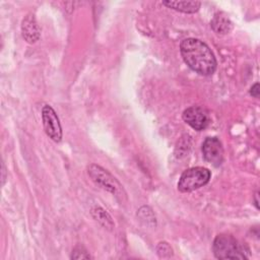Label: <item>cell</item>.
<instances>
[{
    "label": "cell",
    "mask_w": 260,
    "mask_h": 260,
    "mask_svg": "<svg viewBox=\"0 0 260 260\" xmlns=\"http://www.w3.org/2000/svg\"><path fill=\"white\" fill-rule=\"evenodd\" d=\"M180 52L184 62L201 75H211L216 69V60L209 47L198 39L188 38L181 42Z\"/></svg>",
    "instance_id": "6da1fadb"
},
{
    "label": "cell",
    "mask_w": 260,
    "mask_h": 260,
    "mask_svg": "<svg viewBox=\"0 0 260 260\" xmlns=\"http://www.w3.org/2000/svg\"><path fill=\"white\" fill-rule=\"evenodd\" d=\"M213 253L217 259H247L250 249L245 243L239 242L232 235H217L213 241Z\"/></svg>",
    "instance_id": "7a4b0ae2"
},
{
    "label": "cell",
    "mask_w": 260,
    "mask_h": 260,
    "mask_svg": "<svg viewBox=\"0 0 260 260\" xmlns=\"http://www.w3.org/2000/svg\"><path fill=\"white\" fill-rule=\"evenodd\" d=\"M211 173L203 167H194L186 170L180 177L178 182V190L180 192H192L206 185L210 180Z\"/></svg>",
    "instance_id": "3957f363"
},
{
    "label": "cell",
    "mask_w": 260,
    "mask_h": 260,
    "mask_svg": "<svg viewBox=\"0 0 260 260\" xmlns=\"http://www.w3.org/2000/svg\"><path fill=\"white\" fill-rule=\"evenodd\" d=\"M87 173L93 182H95L98 185L111 192L112 194L116 196L125 195L124 190L121 184L117 181V179L102 167L98 165H90L87 168Z\"/></svg>",
    "instance_id": "277c9868"
},
{
    "label": "cell",
    "mask_w": 260,
    "mask_h": 260,
    "mask_svg": "<svg viewBox=\"0 0 260 260\" xmlns=\"http://www.w3.org/2000/svg\"><path fill=\"white\" fill-rule=\"evenodd\" d=\"M42 120L46 134L55 142H60L62 139V128L59 118L54 109L46 105L42 109Z\"/></svg>",
    "instance_id": "5b68a950"
},
{
    "label": "cell",
    "mask_w": 260,
    "mask_h": 260,
    "mask_svg": "<svg viewBox=\"0 0 260 260\" xmlns=\"http://www.w3.org/2000/svg\"><path fill=\"white\" fill-rule=\"evenodd\" d=\"M183 120L194 130L201 131L208 126L210 118L205 109L193 106L183 112Z\"/></svg>",
    "instance_id": "8992f818"
},
{
    "label": "cell",
    "mask_w": 260,
    "mask_h": 260,
    "mask_svg": "<svg viewBox=\"0 0 260 260\" xmlns=\"http://www.w3.org/2000/svg\"><path fill=\"white\" fill-rule=\"evenodd\" d=\"M202 153L206 161L218 167L223 160V148L216 137H207L202 143Z\"/></svg>",
    "instance_id": "52a82bcc"
},
{
    "label": "cell",
    "mask_w": 260,
    "mask_h": 260,
    "mask_svg": "<svg viewBox=\"0 0 260 260\" xmlns=\"http://www.w3.org/2000/svg\"><path fill=\"white\" fill-rule=\"evenodd\" d=\"M40 34L41 30L35 15L29 13L26 16H24V18L21 21V35L23 39L27 43L34 44L40 39Z\"/></svg>",
    "instance_id": "ba28073f"
},
{
    "label": "cell",
    "mask_w": 260,
    "mask_h": 260,
    "mask_svg": "<svg viewBox=\"0 0 260 260\" xmlns=\"http://www.w3.org/2000/svg\"><path fill=\"white\" fill-rule=\"evenodd\" d=\"M162 4L184 13H195L201 6V3L198 1H162Z\"/></svg>",
    "instance_id": "9c48e42d"
},
{
    "label": "cell",
    "mask_w": 260,
    "mask_h": 260,
    "mask_svg": "<svg viewBox=\"0 0 260 260\" xmlns=\"http://www.w3.org/2000/svg\"><path fill=\"white\" fill-rule=\"evenodd\" d=\"M212 29L217 35H225L229 34L233 28V23L231 20L222 13H217L214 15L213 19L210 22Z\"/></svg>",
    "instance_id": "30bf717a"
},
{
    "label": "cell",
    "mask_w": 260,
    "mask_h": 260,
    "mask_svg": "<svg viewBox=\"0 0 260 260\" xmlns=\"http://www.w3.org/2000/svg\"><path fill=\"white\" fill-rule=\"evenodd\" d=\"M91 214L92 216L101 223L103 224L105 228L107 229H113L114 228V222L112 220V217L110 216V214L103 209L102 207L95 206L91 209Z\"/></svg>",
    "instance_id": "8fae6325"
},
{
    "label": "cell",
    "mask_w": 260,
    "mask_h": 260,
    "mask_svg": "<svg viewBox=\"0 0 260 260\" xmlns=\"http://www.w3.org/2000/svg\"><path fill=\"white\" fill-rule=\"evenodd\" d=\"M72 259H89L90 255L87 253V251L83 247H75L72 251L71 255Z\"/></svg>",
    "instance_id": "7c38bea8"
},
{
    "label": "cell",
    "mask_w": 260,
    "mask_h": 260,
    "mask_svg": "<svg viewBox=\"0 0 260 260\" xmlns=\"http://www.w3.org/2000/svg\"><path fill=\"white\" fill-rule=\"evenodd\" d=\"M250 94L254 98H259V83H255L251 88H250Z\"/></svg>",
    "instance_id": "4fadbf2b"
},
{
    "label": "cell",
    "mask_w": 260,
    "mask_h": 260,
    "mask_svg": "<svg viewBox=\"0 0 260 260\" xmlns=\"http://www.w3.org/2000/svg\"><path fill=\"white\" fill-rule=\"evenodd\" d=\"M254 198H255V205H256V208L259 209V205H258V192H256Z\"/></svg>",
    "instance_id": "5bb4252c"
}]
</instances>
